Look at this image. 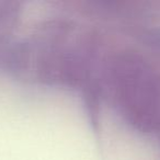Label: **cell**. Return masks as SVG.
Segmentation results:
<instances>
[]
</instances>
